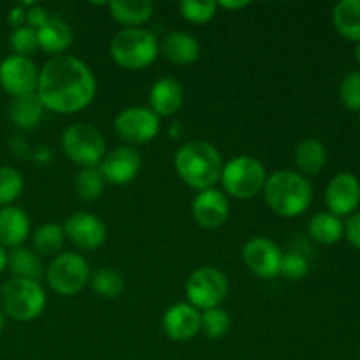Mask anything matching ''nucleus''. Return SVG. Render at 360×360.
<instances>
[{"label":"nucleus","instance_id":"obj_1","mask_svg":"<svg viewBox=\"0 0 360 360\" xmlns=\"http://www.w3.org/2000/svg\"><path fill=\"white\" fill-rule=\"evenodd\" d=\"M95 91L94 72L76 56H53L39 72V98L46 109L58 115H72L90 105Z\"/></svg>","mask_w":360,"mask_h":360},{"label":"nucleus","instance_id":"obj_2","mask_svg":"<svg viewBox=\"0 0 360 360\" xmlns=\"http://www.w3.org/2000/svg\"><path fill=\"white\" fill-rule=\"evenodd\" d=\"M174 167L179 178L193 190L213 188L221 178L224 160L213 144L207 141H190L185 143L174 157Z\"/></svg>","mask_w":360,"mask_h":360},{"label":"nucleus","instance_id":"obj_3","mask_svg":"<svg viewBox=\"0 0 360 360\" xmlns=\"http://www.w3.org/2000/svg\"><path fill=\"white\" fill-rule=\"evenodd\" d=\"M264 199L276 214L294 218L304 213L313 200V186L299 172L278 171L267 178Z\"/></svg>","mask_w":360,"mask_h":360},{"label":"nucleus","instance_id":"obj_4","mask_svg":"<svg viewBox=\"0 0 360 360\" xmlns=\"http://www.w3.org/2000/svg\"><path fill=\"white\" fill-rule=\"evenodd\" d=\"M158 41L144 28H125L111 41V56L127 70H141L157 60Z\"/></svg>","mask_w":360,"mask_h":360},{"label":"nucleus","instance_id":"obj_5","mask_svg":"<svg viewBox=\"0 0 360 360\" xmlns=\"http://www.w3.org/2000/svg\"><path fill=\"white\" fill-rule=\"evenodd\" d=\"M0 308L18 322H30L42 315L46 294L41 283L11 278L0 288Z\"/></svg>","mask_w":360,"mask_h":360},{"label":"nucleus","instance_id":"obj_6","mask_svg":"<svg viewBox=\"0 0 360 360\" xmlns=\"http://www.w3.org/2000/svg\"><path fill=\"white\" fill-rule=\"evenodd\" d=\"M220 179L229 195L245 200L262 192L267 181V174L262 162L248 157V155H241L224 165Z\"/></svg>","mask_w":360,"mask_h":360},{"label":"nucleus","instance_id":"obj_7","mask_svg":"<svg viewBox=\"0 0 360 360\" xmlns=\"http://www.w3.org/2000/svg\"><path fill=\"white\" fill-rule=\"evenodd\" d=\"M62 148L79 167H98L105 157V139L101 130L88 123H74L62 134Z\"/></svg>","mask_w":360,"mask_h":360},{"label":"nucleus","instance_id":"obj_8","mask_svg":"<svg viewBox=\"0 0 360 360\" xmlns=\"http://www.w3.org/2000/svg\"><path fill=\"white\" fill-rule=\"evenodd\" d=\"M46 281L58 295H76L90 281V267L77 253H60L46 269Z\"/></svg>","mask_w":360,"mask_h":360},{"label":"nucleus","instance_id":"obj_9","mask_svg":"<svg viewBox=\"0 0 360 360\" xmlns=\"http://www.w3.org/2000/svg\"><path fill=\"white\" fill-rule=\"evenodd\" d=\"M185 290L188 304L206 311L220 308L229 294V281L227 276L214 267H199L188 276Z\"/></svg>","mask_w":360,"mask_h":360},{"label":"nucleus","instance_id":"obj_10","mask_svg":"<svg viewBox=\"0 0 360 360\" xmlns=\"http://www.w3.org/2000/svg\"><path fill=\"white\" fill-rule=\"evenodd\" d=\"M115 130L118 137L130 146H141L157 137L160 130V116L150 108L123 109L115 118Z\"/></svg>","mask_w":360,"mask_h":360},{"label":"nucleus","instance_id":"obj_11","mask_svg":"<svg viewBox=\"0 0 360 360\" xmlns=\"http://www.w3.org/2000/svg\"><path fill=\"white\" fill-rule=\"evenodd\" d=\"M39 70L28 56L11 55L0 63V84L13 97L37 91Z\"/></svg>","mask_w":360,"mask_h":360},{"label":"nucleus","instance_id":"obj_12","mask_svg":"<svg viewBox=\"0 0 360 360\" xmlns=\"http://www.w3.org/2000/svg\"><path fill=\"white\" fill-rule=\"evenodd\" d=\"M281 259H283V253L280 246L267 238L250 239L243 248V260L246 267L253 274L266 280H273L280 274Z\"/></svg>","mask_w":360,"mask_h":360},{"label":"nucleus","instance_id":"obj_13","mask_svg":"<svg viewBox=\"0 0 360 360\" xmlns=\"http://www.w3.org/2000/svg\"><path fill=\"white\" fill-rule=\"evenodd\" d=\"M63 232L69 241L81 250H97L108 239L104 221L90 213L70 214L63 224Z\"/></svg>","mask_w":360,"mask_h":360},{"label":"nucleus","instance_id":"obj_14","mask_svg":"<svg viewBox=\"0 0 360 360\" xmlns=\"http://www.w3.org/2000/svg\"><path fill=\"white\" fill-rule=\"evenodd\" d=\"M326 204L334 217L354 214L360 204V183L350 172H340L326 188Z\"/></svg>","mask_w":360,"mask_h":360},{"label":"nucleus","instance_id":"obj_15","mask_svg":"<svg viewBox=\"0 0 360 360\" xmlns=\"http://www.w3.org/2000/svg\"><path fill=\"white\" fill-rule=\"evenodd\" d=\"M98 169L105 183H111L115 186L127 185L139 174L141 155L132 146H120L105 153Z\"/></svg>","mask_w":360,"mask_h":360},{"label":"nucleus","instance_id":"obj_16","mask_svg":"<svg viewBox=\"0 0 360 360\" xmlns=\"http://www.w3.org/2000/svg\"><path fill=\"white\" fill-rule=\"evenodd\" d=\"M229 211H231V206H229L227 197L217 188L202 190L192 202L193 220L206 231H217L221 225H225Z\"/></svg>","mask_w":360,"mask_h":360},{"label":"nucleus","instance_id":"obj_17","mask_svg":"<svg viewBox=\"0 0 360 360\" xmlns=\"http://www.w3.org/2000/svg\"><path fill=\"white\" fill-rule=\"evenodd\" d=\"M164 330L172 341L186 343L200 333V313L188 302L171 306L164 315Z\"/></svg>","mask_w":360,"mask_h":360},{"label":"nucleus","instance_id":"obj_18","mask_svg":"<svg viewBox=\"0 0 360 360\" xmlns=\"http://www.w3.org/2000/svg\"><path fill=\"white\" fill-rule=\"evenodd\" d=\"M185 98L181 83L174 77H162L150 91V109L157 116H171L179 111Z\"/></svg>","mask_w":360,"mask_h":360},{"label":"nucleus","instance_id":"obj_19","mask_svg":"<svg viewBox=\"0 0 360 360\" xmlns=\"http://www.w3.org/2000/svg\"><path fill=\"white\" fill-rule=\"evenodd\" d=\"M158 51L176 65H188L199 58L200 46L199 41L186 32H171L162 39Z\"/></svg>","mask_w":360,"mask_h":360},{"label":"nucleus","instance_id":"obj_20","mask_svg":"<svg viewBox=\"0 0 360 360\" xmlns=\"http://www.w3.org/2000/svg\"><path fill=\"white\" fill-rule=\"evenodd\" d=\"M30 232V220L21 207L6 206L0 210V246L20 248Z\"/></svg>","mask_w":360,"mask_h":360},{"label":"nucleus","instance_id":"obj_21","mask_svg":"<svg viewBox=\"0 0 360 360\" xmlns=\"http://www.w3.org/2000/svg\"><path fill=\"white\" fill-rule=\"evenodd\" d=\"M39 48L51 55H62L72 44V30L60 18H49L37 30Z\"/></svg>","mask_w":360,"mask_h":360},{"label":"nucleus","instance_id":"obj_22","mask_svg":"<svg viewBox=\"0 0 360 360\" xmlns=\"http://www.w3.org/2000/svg\"><path fill=\"white\" fill-rule=\"evenodd\" d=\"M44 104L39 98L37 91L18 95L9 104V116L21 129H34L44 115Z\"/></svg>","mask_w":360,"mask_h":360},{"label":"nucleus","instance_id":"obj_23","mask_svg":"<svg viewBox=\"0 0 360 360\" xmlns=\"http://www.w3.org/2000/svg\"><path fill=\"white\" fill-rule=\"evenodd\" d=\"M111 16L127 27H139L153 16L155 4L150 0H115L108 4Z\"/></svg>","mask_w":360,"mask_h":360},{"label":"nucleus","instance_id":"obj_24","mask_svg":"<svg viewBox=\"0 0 360 360\" xmlns=\"http://www.w3.org/2000/svg\"><path fill=\"white\" fill-rule=\"evenodd\" d=\"M7 266H9L13 276L18 278V280H28L39 283L42 274H44L42 262L37 253L30 248H23V246L14 248L7 255Z\"/></svg>","mask_w":360,"mask_h":360},{"label":"nucleus","instance_id":"obj_25","mask_svg":"<svg viewBox=\"0 0 360 360\" xmlns=\"http://www.w3.org/2000/svg\"><path fill=\"white\" fill-rule=\"evenodd\" d=\"M334 28L348 41L360 42V0H341L333 11Z\"/></svg>","mask_w":360,"mask_h":360},{"label":"nucleus","instance_id":"obj_26","mask_svg":"<svg viewBox=\"0 0 360 360\" xmlns=\"http://www.w3.org/2000/svg\"><path fill=\"white\" fill-rule=\"evenodd\" d=\"M309 236L320 245H336L345 236V224L329 211L316 213L309 220Z\"/></svg>","mask_w":360,"mask_h":360},{"label":"nucleus","instance_id":"obj_27","mask_svg":"<svg viewBox=\"0 0 360 360\" xmlns=\"http://www.w3.org/2000/svg\"><path fill=\"white\" fill-rule=\"evenodd\" d=\"M326 162L327 150L319 139H304L295 148V164L304 174H319Z\"/></svg>","mask_w":360,"mask_h":360},{"label":"nucleus","instance_id":"obj_28","mask_svg":"<svg viewBox=\"0 0 360 360\" xmlns=\"http://www.w3.org/2000/svg\"><path fill=\"white\" fill-rule=\"evenodd\" d=\"M63 241H65V232L63 227L58 224H44L35 231L32 245H34V252L37 255H56L62 250Z\"/></svg>","mask_w":360,"mask_h":360},{"label":"nucleus","instance_id":"obj_29","mask_svg":"<svg viewBox=\"0 0 360 360\" xmlns=\"http://www.w3.org/2000/svg\"><path fill=\"white\" fill-rule=\"evenodd\" d=\"M77 197L86 202H94L98 197L104 193L105 188V179L102 176L101 169L98 167H86L81 169L76 176V183H74Z\"/></svg>","mask_w":360,"mask_h":360},{"label":"nucleus","instance_id":"obj_30","mask_svg":"<svg viewBox=\"0 0 360 360\" xmlns=\"http://www.w3.org/2000/svg\"><path fill=\"white\" fill-rule=\"evenodd\" d=\"M90 285L91 290L104 299H116L125 288L122 274L116 273L115 269H109V267H102V269L90 274Z\"/></svg>","mask_w":360,"mask_h":360},{"label":"nucleus","instance_id":"obj_31","mask_svg":"<svg viewBox=\"0 0 360 360\" xmlns=\"http://www.w3.org/2000/svg\"><path fill=\"white\" fill-rule=\"evenodd\" d=\"M231 329V316L225 309L213 308L200 313V333L210 340H220Z\"/></svg>","mask_w":360,"mask_h":360},{"label":"nucleus","instance_id":"obj_32","mask_svg":"<svg viewBox=\"0 0 360 360\" xmlns=\"http://www.w3.org/2000/svg\"><path fill=\"white\" fill-rule=\"evenodd\" d=\"M23 176L9 165H0V206H11L23 192Z\"/></svg>","mask_w":360,"mask_h":360},{"label":"nucleus","instance_id":"obj_33","mask_svg":"<svg viewBox=\"0 0 360 360\" xmlns=\"http://www.w3.org/2000/svg\"><path fill=\"white\" fill-rule=\"evenodd\" d=\"M218 4L213 0H183L179 4V13L186 21L193 25H204L217 14Z\"/></svg>","mask_w":360,"mask_h":360},{"label":"nucleus","instance_id":"obj_34","mask_svg":"<svg viewBox=\"0 0 360 360\" xmlns=\"http://www.w3.org/2000/svg\"><path fill=\"white\" fill-rule=\"evenodd\" d=\"M11 48L14 49V55L28 56L39 48L37 42V30L30 28L28 25H23L20 28H14L11 34Z\"/></svg>","mask_w":360,"mask_h":360},{"label":"nucleus","instance_id":"obj_35","mask_svg":"<svg viewBox=\"0 0 360 360\" xmlns=\"http://www.w3.org/2000/svg\"><path fill=\"white\" fill-rule=\"evenodd\" d=\"M341 102L352 111H360V70L345 76L340 86Z\"/></svg>","mask_w":360,"mask_h":360},{"label":"nucleus","instance_id":"obj_36","mask_svg":"<svg viewBox=\"0 0 360 360\" xmlns=\"http://www.w3.org/2000/svg\"><path fill=\"white\" fill-rule=\"evenodd\" d=\"M308 271H309V264L308 260H306V257L301 255V253L290 252L287 253V255H283V259H281L280 274H283V276L288 278V280L292 281L302 280V278L308 274Z\"/></svg>","mask_w":360,"mask_h":360},{"label":"nucleus","instance_id":"obj_37","mask_svg":"<svg viewBox=\"0 0 360 360\" xmlns=\"http://www.w3.org/2000/svg\"><path fill=\"white\" fill-rule=\"evenodd\" d=\"M25 14H27L28 27L34 28V30H39V28L49 20L48 11H46L42 6H39V4H30V7H28Z\"/></svg>","mask_w":360,"mask_h":360},{"label":"nucleus","instance_id":"obj_38","mask_svg":"<svg viewBox=\"0 0 360 360\" xmlns=\"http://www.w3.org/2000/svg\"><path fill=\"white\" fill-rule=\"evenodd\" d=\"M345 236H347L350 245L360 250V211L350 214L348 221L345 224Z\"/></svg>","mask_w":360,"mask_h":360},{"label":"nucleus","instance_id":"obj_39","mask_svg":"<svg viewBox=\"0 0 360 360\" xmlns=\"http://www.w3.org/2000/svg\"><path fill=\"white\" fill-rule=\"evenodd\" d=\"M27 9H23V7H14L13 11L9 13V23L14 25L16 28L23 27V23L27 21Z\"/></svg>","mask_w":360,"mask_h":360},{"label":"nucleus","instance_id":"obj_40","mask_svg":"<svg viewBox=\"0 0 360 360\" xmlns=\"http://www.w3.org/2000/svg\"><path fill=\"white\" fill-rule=\"evenodd\" d=\"M218 7H224V9H231V11H238V9H245L246 6H250V2H229V0H221V2H217Z\"/></svg>","mask_w":360,"mask_h":360},{"label":"nucleus","instance_id":"obj_41","mask_svg":"<svg viewBox=\"0 0 360 360\" xmlns=\"http://www.w3.org/2000/svg\"><path fill=\"white\" fill-rule=\"evenodd\" d=\"M7 267V252L4 250V246H0V273Z\"/></svg>","mask_w":360,"mask_h":360},{"label":"nucleus","instance_id":"obj_42","mask_svg":"<svg viewBox=\"0 0 360 360\" xmlns=\"http://www.w3.org/2000/svg\"><path fill=\"white\" fill-rule=\"evenodd\" d=\"M4 323H6V313H4L2 308H0V330L4 329Z\"/></svg>","mask_w":360,"mask_h":360},{"label":"nucleus","instance_id":"obj_43","mask_svg":"<svg viewBox=\"0 0 360 360\" xmlns=\"http://www.w3.org/2000/svg\"><path fill=\"white\" fill-rule=\"evenodd\" d=\"M355 58H357V62L360 65V42L357 44V48H355Z\"/></svg>","mask_w":360,"mask_h":360},{"label":"nucleus","instance_id":"obj_44","mask_svg":"<svg viewBox=\"0 0 360 360\" xmlns=\"http://www.w3.org/2000/svg\"><path fill=\"white\" fill-rule=\"evenodd\" d=\"M359 360H360V357H359Z\"/></svg>","mask_w":360,"mask_h":360}]
</instances>
